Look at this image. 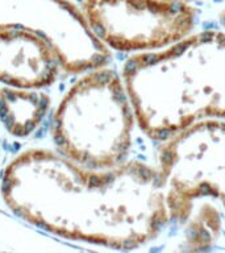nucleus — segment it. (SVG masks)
<instances>
[{"label": "nucleus", "mask_w": 225, "mask_h": 253, "mask_svg": "<svg viewBox=\"0 0 225 253\" xmlns=\"http://www.w3.org/2000/svg\"><path fill=\"white\" fill-rule=\"evenodd\" d=\"M126 187L124 169L87 168L46 148L16 154L0 175L16 216L57 239L104 245L129 239Z\"/></svg>", "instance_id": "nucleus-1"}, {"label": "nucleus", "mask_w": 225, "mask_h": 253, "mask_svg": "<svg viewBox=\"0 0 225 253\" xmlns=\"http://www.w3.org/2000/svg\"><path fill=\"white\" fill-rule=\"evenodd\" d=\"M129 110L113 71L91 69L65 92L51 117L55 150L92 169L116 168L129 145Z\"/></svg>", "instance_id": "nucleus-2"}, {"label": "nucleus", "mask_w": 225, "mask_h": 253, "mask_svg": "<svg viewBox=\"0 0 225 253\" xmlns=\"http://www.w3.org/2000/svg\"><path fill=\"white\" fill-rule=\"evenodd\" d=\"M27 29L42 36L59 57L63 71L83 74L108 59L80 8L70 0H0V29Z\"/></svg>", "instance_id": "nucleus-3"}, {"label": "nucleus", "mask_w": 225, "mask_h": 253, "mask_svg": "<svg viewBox=\"0 0 225 253\" xmlns=\"http://www.w3.org/2000/svg\"><path fill=\"white\" fill-rule=\"evenodd\" d=\"M80 11L103 45L136 49V32H163L171 40L192 27L194 12L184 3L169 0H83Z\"/></svg>", "instance_id": "nucleus-4"}, {"label": "nucleus", "mask_w": 225, "mask_h": 253, "mask_svg": "<svg viewBox=\"0 0 225 253\" xmlns=\"http://www.w3.org/2000/svg\"><path fill=\"white\" fill-rule=\"evenodd\" d=\"M63 71L59 57L42 36L27 29H0V83L46 88Z\"/></svg>", "instance_id": "nucleus-5"}, {"label": "nucleus", "mask_w": 225, "mask_h": 253, "mask_svg": "<svg viewBox=\"0 0 225 253\" xmlns=\"http://www.w3.org/2000/svg\"><path fill=\"white\" fill-rule=\"evenodd\" d=\"M43 88L0 87V124L8 135L25 138L40 128L50 110Z\"/></svg>", "instance_id": "nucleus-6"}, {"label": "nucleus", "mask_w": 225, "mask_h": 253, "mask_svg": "<svg viewBox=\"0 0 225 253\" xmlns=\"http://www.w3.org/2000/svg\"><path fill=\"white\" fill-rule=\"evenodd\" d=\"M74 246L28 224L13 212L0 210V252H61Z\"/></svg>", "instance_id": "nucleus-7"}, {"label": "nucleus", "mask_w": 225, "mask_h": 253, "mask_svg": "<svg viewBox=\"0 0 225 253\" xmlns=\"http://www.w3.org/2000/svg\"><path fill=\"white\" fill-rule=\"evenodd\" d=\"M169 2H179V3H184V2H190V0H169Z\"/></svg>", "instance_id": "nucleus-8"}]
</instances>
